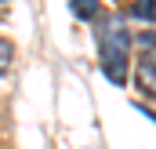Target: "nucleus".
<instances>
[{
    "mask_svg": "<svg viewBox=\"0 0 156 149\" xmlns=\"http://www.w3.org/2000/svg\"><path fill=\"white\" fill-rule=\"evenodd\" d=\"M69 7H73V15L80 22H91L98 15V0H69Z\"/></svg>",
    "mask_w": 156,
    "mask_h": 149,
    "instance_id": "obj_2",
    "label": "nucleus"
},
{
    "mask_svg": "<svg viewBox=\"0 0 156 149\" xmlns=\"http://www.w3.org/2000/svg\"><path fill=\"white\" fill-rule=\"evenodd\" d=\"M98 55L102 69L113 84H127V29L123 22H109L98 29Z\"/></svg>",
    "mask_w": 156,
    "mask_h": 149,
    "instance_id": "obj_1",
    "label": "nucleus"
},
{
    "mask_svg": "<svg viewBox=\"0 0 156 149\" xmlns=\"http://www.w3.org/2000/svg\"><path fill=\"white\" fill-rule=\"evenodd\" d=\"M11 58H15V47H11V40L0 37V76L11 69Z\"/></svg>",
    "mask_w": 156,
    "mask_h": 149,
    "instance_id": "obj_3",
    "label": "nucleus"
}]
</instances>
